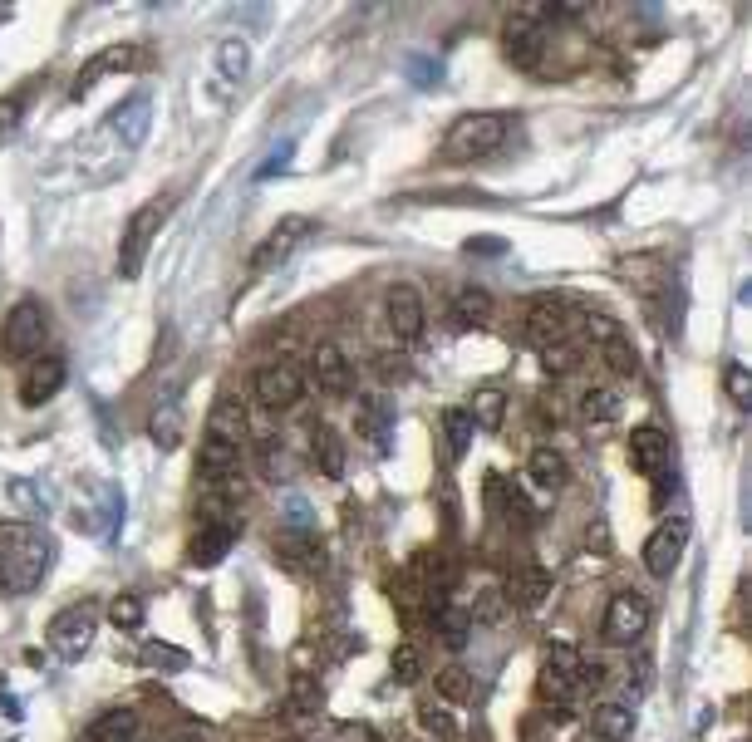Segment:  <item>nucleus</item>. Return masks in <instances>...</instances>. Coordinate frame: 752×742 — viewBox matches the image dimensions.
I'll use <instances>...</instances> for the list:
<instances>
[{
	"label": "nucleus",
	"mask_w": 752,
	"mask_h": 742,
	"mask_svg": "<svg viewBox=\"0 0 752 742\" xmlns=\"http://www.w3.org/2000/svg\"><path fill=\"white\" fill-rule=\"evenodd\" d=\"M55 561V541L50 531L30 526V521H5L0 526V590L5 595H30Z\"/></svg>",
	"instance_id": "obj_1"
},
{
	"label": "nucleus",
	"mask_w": 752,
	"mask_h": 742,
	"mask_svg": "<svg viewBox=\"0 0 752 742\" xmlns=\"http://www.w3.org/2000/svg\"><path fill=\"white\" fill-rule=\"evenodd\" d=\"M507 133H512L507 114H463L453 128H448V138H443V153H448L453 163L487 158V153H497V148L507 143Z\"/></svg>",
	"instance_id": "obj_2"
},
{
	"label": "nucleus",
	"mask_w": 752,
	"mask_h": 742,
	"mask_svg": "<svg viewBox=\"0 0 752 742\" xmlns=\"http://www.w3.org/2000/svg\"><path fill=\"white\" fill-rule=\"evenodd\" d=\"M50 335V315H45V305L40 300H20L10 315H5V325H0V359H30V354H40V344Z\"/></svg>",
	"instance_id": "obj_3"
},
{
	"label": "nucleus",
	"mask_w": 752,
	"mask_h": 742,
	"mask_svg": "<svg viewBox=\"0 0 752 742\" xmlns=\"http://www.w3.org/2000/svg\"><path fill=\"white\" fill-rule=\"evenodd\" d=\"M94 634H99V610H94L89 600H79V605H69V610H59L55 620H50V649H55L59 659H69V664H79V659L89 654V644H94Z\"/></svg>",
	"instance_id": "obj_4"
},
{
	"label": "nucleus",
	"mask_w": 752,
	"mask_h": 742,
	"mask_svg": "<svg viewBox=\"0 0 752 742\" xmlns=\"http://www.w3.org/2000/svg\"><path fill=\"white\" fill-rule=\"evenodd\" d=\"M163 212H168V207L148 202V207H138V212L128 217V227L118 236V276H123V281H138V271H143V261H148V246H153V236L163 227Z\"/></svg>",
	"instance_id": "obj_5"
},
{
	"label": "nucleus",
	"mask_w": 752,
	"mask_h": 742,
	"mask_svg": "<svg viewBox=\"0 0 752 742\" xmlns=\"http://www.w3.org/2000/svg\"><path fill=\"white\" fill-rule=\"evenodd\" d=\"M300 394H305V374H300V364H290V359H271V364H261V369L251 374V399L261 403V408H271V413L295 408Z\"/></svg>",
	"instance_id": "obj_6"
},
{
	"label": "nucleus",
	"mask_w": 752,
	"mask_h": 742,
	"mask_svg": "<svg viewBox=\"0 0 752 742\" xmlns=\"http://www.w3.org/2000/svg\"><path fill=\"white\" fill-rule=\"evenodd\" d=\"M689 531H694V521H689V516H669V521H659V526H654V536L644 541V571L659 575V580L679 571L684 546H689Z\"/></svg>",
	"instance_id": "obj_7"
},
{
	"label": "nucleus",
	"mask_w": 752,
	"mask_h": 742,
	"mask_svg": "<svg viewBox=\"0 0 752 742\" xmlns=\"http://www.w3.org/2000/svg\"><path fill=\"white\" fill-rule=\"evenodd\" d=\"M644 629H649V600L635 595V590H620V595L605 605V620H600L605 644H635Z\"/></svg>",
	"instance_id": "obj_8"
},
{
	"label": "nucleus",
	"mask_w": 752,
	"mask_h": 742,
	"mask_svg": "<svg viewBox=\"0 0 752 742\" xmlns=\"http://www.w3.org/2000/svg\"><path fill=\"white\" fill-rule=\"evenodd\" d=\"M384 320H389V330H394V340H418L423 335V295L399 281V286H389L384 295Z\"/></svg>",
	"instance_id": "obj_9"
},
{
	"label": "nucleus",
	"mask_w": 752,
	"mask_h": 742,
	"mask_svg": "<svg viewBox=\"0 0 752 742\" xmlns=\"http://www.w3.org/2000/svg\"><path fill=\"white\" fill-rule=\"evenodd\" d=\"M566 330H571V320H566V310H561V300L556 295H531L526 300V340L531 344H556L566 340Z\"/></svg>",
	"instance_id": "obj_10"
},
{
	"label": "nucleus",
	"mask_w": 752,
	"mask_h": 742,
	"mask_svg": "<svg viewBox=\"0 0 752 742\" xmlns=\"http://www.w3.org/2000/svg\"><path fill=\"white\" fill-rule=\"evenodd\" d=\"M389 428H394V403L384 399L379 389L354 399V433L369 438L379 453H389Z\"/></svg>",
	"instance_id": "obj_11"
},
{
	"label": "nucleus",
	"mask_w": 752,
	"mask_h": 742,
	"mask_svg": "<svg viewBox=\"0 0 752 742\" xmlns=\"http://www.w3.org/2000/svg\"><path fill=\"white\" fill-rule=\"evenodd\" d=\"M64 374H69V369H64V359H59V354H35V359H30V369H25L20 399L30 403V408H35V403H50L59 389H64Z\"/></svg>",
	"instance_id": "obj_12"
},
{
	"label": "nucleus",
	"mask_w": 752,
	"mask_h": 742,
	"mask_svg": "<svg viewBox=\"0 0 752 742\" xmlns=\"http://www.w3.org/2000/svg\"><path fill=\"white\" fill-rule=\"evenodd\" d=\"M305 231H310V222H305V217H286L281 227H276L266 241H261V246H256V251H251V271H276L290 251L305 241Z\"/></svg>",
	"instance_id": "obj_13"
},
{
	"label": "nucleus",
	"mask_w": 752,
	"mask_h": 742,
	"mask_svg": "<svg viewBox=\"0 0 752 742\" xmlns=\"http://www.w3.org/2000/svg\"><path fill=\"white\" fill-rule=\"evenodd\" d=\"M246 433H251V423H246V403L236 399V394H217L212 413H207V438H222V443L241 448V443H246Z\"/></svg>",
	"instance_id": "obj_14"
},
{
	"label": "nucleus",
	"mask_w": 752,
	"mask_h": 742,
	"mask_svg": "<svg viewBox=\"0 0 752 742\" xmlns=\"http://www.w3.org/2000/svg\"><path fill=\"white\" fill-rule=\"evenodd\" d=\"M630 462H635L644 477L664 472V467H669V433H664V428H654V423L630 428Z\"/></svg>",
	"instance_id": "obj_15"
},
{
	"label": "nucleus",
	"mask_w": 752,
	"mask_h": 742,
	"mask_svg": "<svg viewBox=\"0 0 752 742\" xmlns=\"http://www.w3.org/2000/svg\"><path fill=\"white\" fill-rule=\"evenodd\" d=\"M310 369H315V384L325 394H349V384H354V364H349V354L340 344H315Z\"/></svg>",
	"instance_id": "obj_16"
},
{
	"label": "nucleus",
	"mask_w": 752,
	"mask_h": 742,
	"mask_svg": "<svg viewBox=\"0 0 752 742\" xmlns=\"http://www.w3.org/2000/svg\"><path fill=\"white\" fill-rule=\"evenodd\" d=\"M310 462L320 467V477L340 482L345 477V438L330 423H310Z\"/></svg>",
	"instance_id": "obj_17"
},
{
	"label": "nucleus",
	"mask_w": 752,
	"mask_h": 742,
	"mask_svg": "<svg viewBox=\"0 0 752 742\" xmlns=\"http://www.w3.org/2000/svg\"><path fill=\"white\" fill-rule=\"evenodd\" d=\"M133 59H138V55H133L128 45H109V50H99V55H94V59H89V64H84V69H79V79H74V89H69V99H74V104H79V99H89L99 79H109L114 69H128Z\"/></svg>",
	"instance_id": "obj_18"
},
{
	"label": "nucleus",
	"mask_w": 752,
	"mask_h": 742,
	"mask_svg": "<svg viewBox=\"0 0 752 742\" xmlns=\"http://www.w3.org/2000/svg\"><path fill=\"white\" fill-rule=\"evenodd\" d=\"M148 123H153V99H148V94H133V99L118 109L114 123H109V133L118 138V148H138V143L148 138Z\"/></svg>",
	"instance_id": "obj_19"
},
{
	"label": "nucleus",
	"mask_w": 752,
	"mask_h": 742,
	"mask_svg": "<svg viewBox=\"0 0 752 742\" xmlns=\"http://www.w3.org/2000/svg\"><path fill=\"white\" fill-rule=\"evenodd\" d=\"M502 50H507V59H512V64H521V69H536V64H541V50H546V35L536 30V20H521V15H512Z\"/></svg>",
	"instance_id": "obj_20"
},
{
	"label": "nucleus",
	"mask_w": 752,
	"mask_h": 742,
	"mask_svg": "<svg viewBox=\"0 0 752 742\" xmlns=\"http://www.w3.org/2000/svg\"><path fill=\"white\" fill-rule=\"evenodd\" d=\"M526 477H531L541 492H561V487L571 482V462L556 453V448H536V453L526 457Z\"/></svg>",
	"instance_id": "obj_21"
},
{
	"label": "nucleus",
	"mask_w": 752,
	"mask_h": 742,
	"mask_svg": "<svg viewBox=\"0 0 752 742\" xmlns=\"http://www.w3.org/2000/svg\"><path fill=\"white\" fill-rule=\"evenodd\" d=\"M590 728L600 742H625L635 733V703H600L590 713Z\"/></svg>",
	"instance_id": "obj_22"
},
{
	"label": "nucleus",
	"mask_w": 752,
	"mask_h": 742,
	"mask_svg": "<svg viewBox=\"0 0 752 742\" xmlns=\"http://www.w3.org/2000/svg\"><path fill=\"white\" fill-rule=\"evenodd\" d=\"M197 482H217V477H232L241 472V448L222 443V438H202V457H197Z\"/></svg>",
	"instance_id": "obj_23"
},
{
	"label": "nucleus",
	"mask_w": 752,
	"mask_h": 742,
	"mask_svg": "<svg viewBox=\"0 0 752 742\" xmlns=\"http://www.w3.org/2000/svg\"><path fill=\"white\" fill-rule=\"evenodd\" d=\"M138 738V713L133 708H109V713H99L94 723H89V733L84 742H133Z\"/></svg>",
	"instance_id": "obj_24"
},
{
	"label": "nucleus",
	"mask_w": 752,
	"mask_h": 742,
	"mask_svg": "<svg viewBox=\"0 0 752 742\" xmlns=\"http://www.w3.org/2000/svg\"><path fill=\"white\" fill-rule=\"evenodd\" d=\"M232 541H236L232 521H212V526L197 531V541H192V566H217V561L232 551Z\"/></svg>",
	"instance_id": "obj_25"
},
{
	"label": "nucleus",
	"mask_w": 752,
	"mask_h": 742,
	"mask_svg": "<svg viewBox=\"0 0 752 742\" xmlns=\"http://www.w3.org/2000/svg\"><path fill=\"white\" fill-rule=\"evenodd\" d=\"M507 595L517 600L521 610H536V605L551 595V571H546V566H521V571L512 575V585H507Z\"/></svg>",
	"instance_id": "obj_26"
},
{
	"label": "nucleus",
	"mask_w": 752,
	"mask_h": 742,
	"mask_svg": "<svg viewBox=\"0 0 752 742\" xmlns=\"http://www.w3.org/2000/svg\"><path fill=\"white\" fill-rule=\"evenodd\" d=\"M620 408H625V394H620V389L595 384V389L580 399V418H585L590 428H600V423H615V418H620Z\"/></svg>",
	"instance_id": "obj_27"
},
{
	"label": "nucleus",
	"mask_w": 752,
	"mask_h": 742,
	"mask_svg": "<svg viewBox=\"0 0 752 742\" xmlns=\"http://www.w3.org/2000/svg\"><path fill=\"white\" fill-rule=\"evenodd\" d=\"M453 310H458V325H467V330H487L492 315H497V300H492L487 290H458Z\"/></svg>",
	"instance_id": "obj_28"
},
{
	"label": "nucleus",
	"mask_w": 752,
	"mask_h": 742,
	"mask_svg": "<svg viewBox=\"0 0 752 742\" xmlns=\"http://www.w3.org/2000/svg\"><path fill=\"white\" fill-rule=\"evenodd\" d=\"M217 74H222V84H232V89L251 74V45H246L241 35H232V40L217 45Z\"/></svg>",
	"instance_id": "obj_29"
},
{
	"label": "nucleus",
	"mask_w": 752,
	"mask_h": 742,
	"mask_svg": "<svg viewBox=\"0 0 752 742\" xmlns=\"http://www.w3.org/2000/svg\"><path fill=\"white\" fill-rule=\"evenodd\" d=\"M148 433H153V443H158L163 453H173L177 443H182V408H177V403L153 408V423H148Z\"/></svg>",
	"instance_id": "obj_30"
},
{
	"label": "nucleus",
	"mask_w": 752,
	"mask_h": 742,
	"mask_svg": "<svg viewBox=\"0 0 752 742\" xmlns=\"http://www.w3.org/2000/svg\"><path fill=\"white\" fill-rule=\"evenodd\" d=\"M502 413H507V394H502V389H477V394H472L467 418H472L477 428H502Z\"/></svg>",
	"instance_id": "obj_31"
},
{
	"label": "nucleus",
	"mask_w": 752,
	"mask_h": 742,
	"mask_svg": "<svg viewBox=\"0 0 752 742\" xmlns=\"http://www.w3.org/2000/svg\"><path fill=\"white\" fill-rule=\"evenodd\" d=\"M472 418H467V408H448L443 413V438H448V457L458 462V457H467V448H472Z\"/></svg>",
	"instance_id": "obj_32"
},
{
	"label": "nucleus",
	"mask_w": 752,
	"mask_h": 742,
	"mask_svg": "<svg viewBox=\"0 0 752 742\" xmlns=\"http://www.w3.org/2000/svg\"><path fill=\"white\" fill-rule=\"evenodd\" d=\"M541 369L551 374V379H566V374H576L580 369V344L576 340H556L541 349Z\"/></svg>",
	"instance_id": "obj_33"
},
{
	"label": "nucleus",
	"mask_w": 752,
	"mask_h": 742,
	"mask_svg": "<svg viewBox=\"0 0 752 742\" xmlns=\"http://www.w3.org/2000/svg\"><path fill=\"white\" fill-rule=\"evenodd\" d=\"M418 728L433 733V738H443V742L458 738V718H453L443 703H423V708H418Z\"/></svg>",
	"instance_id": "obj_34"
},
{
	"label": "nucleus",
	"mask_w": 752,
	"mask_h": 742,
	"mask_svg": "<svg viewBox=\"0 0 752 742\" xmlns=\"http://www.w3.org/2000/svg\"><path fill=\"white\" fill-rule=\"evenodd\" d=\"M600 354H605V364L620 374V379H630V374H639V354H635V344L625 340V335H615V340H605L600 344Z\"/></svg>",
	"instance_id": "obj_35"
},
{
	"label": "nucleus",
	"mask_w": 752,
	"mask_h": 742,
	"mask_svg": "<svg viewBox=\"0 0 752 742\" xmlns=\"http://www.w3.org/2000/svg\"><path fill=\"white\" fill-rule=\"evenodd\" d=\"M580 654L576 644H566V639H551V649H546V669H556V674H566L571 684H576V674H580Z\"/></svg>",
	"instance_id": "obj_36"
},
{
	"label": "nucleus",
	"mask_w": 752,
	"mask_h": 742,
	"mask_svg": "<svg viewBox=\"0 0 752 742\" xmlns=\"http://www.w3.org/2000/svg\"><path fill=\"white\" fill-rule=\"evenodd\" d=\"M143 664L177 674V669H187L192 659H187V649H177V644H143Z\"/></svg>",
	"instance_id": "obj_37"
},
{
	"label": "nucleus",
	"mask_w": 752,
	"mask_h": 742,
	"mask_svg": "<svg viewBox=\"0 0 752 742\" xmlns=\"http://www.w3.org/2000/svg\"><path fill=\"white\" fill-rule=\"evenodd\" d=\"M433 688H438L448 703H467V698H472V679H467L463 669H438V674H433Z\"/></svg>",
	"instance_id": "obj_38"
},
{
	"label": "nucleus",
	"mask_w": 752,
	"mask_h": 742,
	"mask_svg": "<svg viewBox=\"0 0 752 742\" xmlns=\"http://www.w3.org/2000/svg\"><path fill=\"white\" fill-rule=\"evenodd\" d=\"M290 708H295L300 718H320V708H325V703H320V688L310 684L305 674L295 679V693H290Z\"/></svg>",
	"instance_id": "obj_39"
},
{
	"label": "nucleus",
	"mask_w": 752,
	"mask_h": 742,
	"mask_svg": "<svg viewBox=\"0 0 752 742\" xmlns=\"http://www.w3.org/2000/svg\"><path fill=\"white\" fill-rule=\"evenodd\" d=\"M109 620H114L118 629H138V625H143V600H138V595H114Z\"/></svg>",
	"instance_id": "obj_40"
},
{
	"label": "nucleus",
	"mask_w": 752,
	"mask_h": 742,
	"mask_svg": "<svg viewBox=\"0 0 752 742\" xmlns=\"http://www.w3.org/2000/svg\"><path fill=\"white\" fill-rule=\"evenodd\" d=\"M723 389H728V399L738 403V408H748L752 403V374L743 364H728V374H723Z\"/></svg>",
	"instance_id": "obj_41"
},
{
	"label": "nucleus",
	"mask_w": 752,
	"mask_h": 742,
	"mask_svg": "<svg viewBox=\"0 0 752 742\" xmlns=\"http://www.w3.org/2000/svg\"><path fill=\"white\" fill-rule=\"evenodd\" d=\"M418 674H423V654H418L413 644H399V654H394V679H399V684H418Z\"/></svg>",
	"instance_id": "obj_42"
},
{
	"label": "nucleus",
	"mask_w": 752,
	"mask_h": 742,
	"mask_svg": "<svg viewBox=\"0 0 752 742\" xmlns=\"http://www.w3.org/2000/svg\"><path fill=\"white\" fill-rule=\"evenodd\" d=\"M408 79H413V84H418V89H428V84H438V79H443V64H438V59H408Z\"/></svg>",
	"instance_id": "obj_43"
},
{
	"label": "nucleus",
	"mask_w": 752,
	"mask_h": 742,
	"mask_svg": "<svg viewBox=\"0 0 752 742\" xmlns=\"http://www.w3.org/2000/svg\"><path fill=\"white\" fill-rule=\"evenodd\" d=\"M330 742H379V738H374V728H364V723H340V728L330 733Z\"/></svg>",
	"instance_id": "obj_44"
},
{
	"label": "nucleus",
	"mask_w": 752,
	"mask_h": 742,
	"mask_svg": "<svg viewBox=\"0 0 752 742\" xmlns=\"http://www.w3.org/2000/svg\"><path fill=\"white\" fill-rule=\"evenodd\" d=\"M290 153H295V148H290V143H281V148H276V158H266V163L256 168V177H276V172H286L290 168Z\"/></svg>",
	"instance_id": "obj_45"
},
{
	"label": "nucleus",
	"mask_w": 752,
	"mask_h": 742,
	"mask_svg": "<svg viewBox=\"0 0 752 742\" xmlns=\"http://www.w3.org/2000/svg\"><path fill=\"white\" fill-rule=\"evenodd\" d=\"M15 123H20V99L10 94V99H0V138L15 133Z\"/></svg>",
	"instance_id": "obj_46"
},
{
	"label": "nucleus",
	"mask_w": 752,
	"mask_h": 742,
	"mask_svg": "<svg viewBox=\"0 0 752 742\" xmlns=\"http://www.w3.org/2000/svg\"><path fill=\"white\" fill-rule=\"evenodd\" d=\"M467 620H463V615H443V639H448V644H463V639H467Z\"/></svg>",
	"instance_id": "obj_47"
},
{
	"label": "nucleus",
	"mask_w": 752,
	"mask_h": 742,
	"mask_svg": "<svg viewBox=\"0 0 752 742\" xmlns=\"http://www.w3.org/2000/svg\"><path fill=\"white\" fill-rule=\"evenodd\" d=\"M467 251H477V256H497V251H507L502 241H467Z\"/></svg>",
	"instance_id": "obj_48"
},
{
	"label": "nucleus",
	"mask_w": 752,
	"mask_h": 742,
	"mask_svg": "<svg viewBox=\"0 0 752 742\" xmlns=\"http://www.w3.org/2000/svg\"><path fill=\"white\" fill-rule=\"evenodd\" d=\"M168 742H202V733H173Z\"/></svg>",
	"instance_id": "obj_49"
},
{
	"label": "nucleus",
	"mask_w": 752,
	"mask_h": 742,
	"mask_svg": "<svg viewBox=\"0 0 752 742\" xmlns=\"http://www.w3.org/2000/svg\"><path fill=\"white\" fill-rule=\"evenodd\" d=\"M133 742H138V738H133Z\"/></svg>",
	"instance_id": "obj_50"
}]
</instances>
